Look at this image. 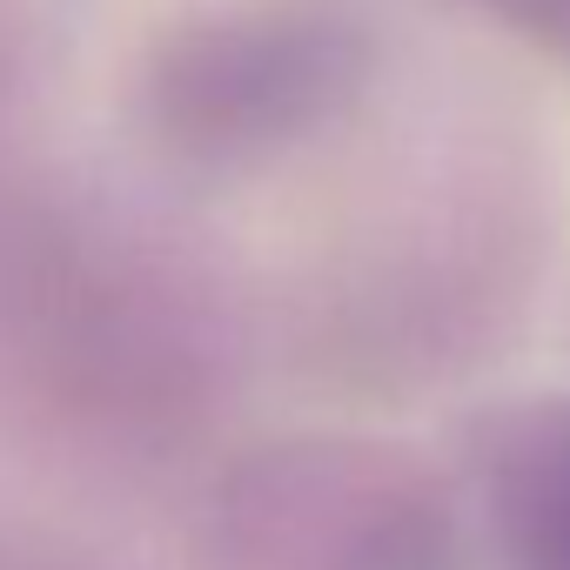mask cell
Masks as SVG:
<instances>
[{
  "mask_svg": "<svg viewBox=\"0 0 570 570\" xmlns=\"http://www.w3.org/2000/svg\"><path fill=\"white\" fill-rule=\"evenodd\" d=\"M497 503L517 570H570V416H550L503 450Z\"/></svg>",
  "mask_w": 570,
  "mask_h": 570,
  "instance_id": "obj_3",
  "label": "cell"
},
{
  "mask_svg": "<svg viewBox=\"0 0 570 570\" xmlns=\"http://www.w3.org/2000/svg\"><path fill=\"white\" fill-rule=\"evenodd\" d=\"M476 8H490L503 28H517L557 55H570V0H476Z\"/></svg>",
  "mask_w": 570,
  "mask_h": 570,
  "instance_id": "obj_4",
  "label": "cell"
},
{
  "mask_svg": "<svg viewBox=\"0 0 570 570\" xmlns=\"http://www.w3.org/2000/svg\"><path fill=\"white\" fill-rule=\"evenodd\" d=\"M443 490L356 436H296L235 463L208 503V570H443Z\"/></svg>",
  "mask_w": 570,
  "mask_h": 570,
  "instance_id": "obj_2",
  "label": "cell"
},
{
  "mask_svg": "<svg viewBox=\"0 0 570 570\" xmlns=\"http://www.w3.org/2000/svg\"><path fill=\"white\" fill-rule=\"evenodd\" d=\"M370 41L316 0H228L175 21L148 68V128L208 168L268 161L343 121L363 95Z\"/></svg>",
  "mask_w": 570,
  "mask_h": 570,
  "instance_id": "obj_1",
  "label": "cell"
}]
</instances>
